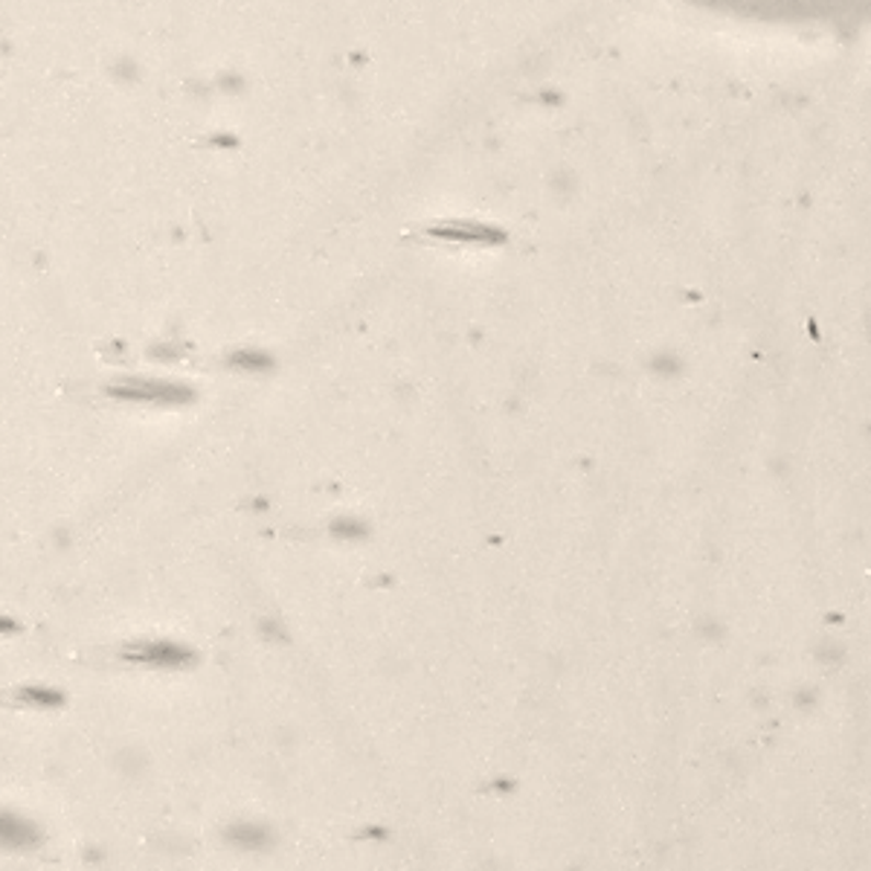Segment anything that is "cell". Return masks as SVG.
Wrapping results in <instances>:
<instances>
[{"mask_svg":"<svg viewBox=\"0 0 871 871\" xmlns=\"http://www.w3.org/2000/svg\"><path fill=\"white\" fill-rule=\"evenodd\" d=\"M108 396L119 401H142V404H190L192 390L174 381H149V378H125L108 387Z\"/></svg>","mask_w":871,"mask_h":871,"instance_id":"6da1fadb","label":"cell"},{"mask_svg":"<svg viewBox=\"0 0 871 871\" xmlns=\"http://www.w3.org/2000/svg\"><path fill=\"white\" fill-rule=\"evenodd\" d=\"M123 656L128 663L149 665V668H186L195 663L190 647L174 645V642H142V645L125 647Z\"/></svg>","mask_w":871,"mask_h":871,"instance_id":"7a4b0ae2","label":"cell"},{"mask_svg":"<svg viewBox=\"0 0 871 871\" xmlns=\"http://www.w3.org/2000/svg\"><path fill=\"white\" fill-rule=\"evenodd\" d=\"M227 364L236 366V369H244V373H265V369H271L274 360L267 355H259V352H236V355H230Z\"/></svg>","mask_w":871,"mask_h":871,"instance_id":"5b68a950","label":"cell"},{"mask_svg":"<svg viewBox=\"0 0 871 871\" xmlns=\"http://www.w3.org/2000/svg\"><path fill=\"white\" fill-rule=\"evenodd\" d=\"M3 843L12 848H30L38 843V830H35L30 822L21 820V816L7 813V816H3Z\"/></svg>","mask_w":871,"mask_h":871,"instance_id":"277c9868","label":"cell"},{"mask_svg":"<svg viewBox=\"0 0 871 871\" xmlns=\"http://www.w3.org/2000/svg\"><path fill=\"white\" fill-rule=\"evenodd\" d=\"M332 531L341 535V538H364L366 526L360 520H355V517H341V520L332 523Z\"/></svg>","mask_w":871,"mask_h":871,"instance_id":"52a82bcc","label":"cell"},{"mask_svg":"<svg viewBox=\"0 0 871 871\" xmlns=\"http://www.w3.org/2000/svg\"><path fill=\"white\" fill-rule=\"evenodd\" d=\"M21 700L24 703H35V706H47V709H53V706L61 703V695L53 689H21Z\"/></svg>","mask_w":871,"mask_h":871,"instance_id":"8992f818","label":"cell"},{"mask_svg":"<svg viewBox=\"0 0 871 871\" xmlns=\"http://www.w3.org/2000/svg\"><path fill=\"white\" fill-rule=\"evenodd\" d=\"M227 843L244 848V851H265L274 843V837H271V828L256 825V822H232L227 828Z\"/></svg>","mask_w":871,"mask_h":871,"instance_id":"3957f363","label":"cell"}]
</instances>
